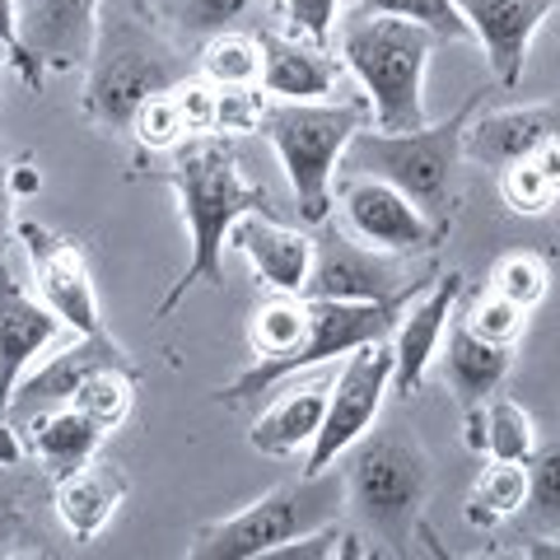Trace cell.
Segmentation results:
<instances>
[{
    "label": "cell",
    "instance_id": "cell-13",
    "mask_svg": "<svg viewBox=\"0 0 560 560\" xmlns=\"http://www.w3.org/2000/svg\"><path fill=\"white\" fill-rule=\"evenodd\" d=\"M14 238L28 248L33 280H38V300L57 313L75 337L103 331L94 271H90V257H84L80 243L47 230V224H33V220H14Z\"/></svg>",
    "mask_w": 560,
    "mask_h": 560
},
{
    "label": "cell",
    "instance_id": "cell-26",
    "mask_svg": "<svg viewBox=\"0 0 560 560\" xmlns=\"http://www.w3.org/2000/svg\"><path fill=\"white\" fill-rule=\"evenodd\" d=\"M201 75L220 90H238V84H257L261 80V43L253 33H238V28H224V33H210L201 43Z\"/></svg>",
    "mask_w": 560,
    "mask_h": 560
},
{
    "label": "cell",
    "instance_id": "cell-16",
    "mask_svg": "<svg viewBox=\"0 0 560 560\" xmlns=\"http://www.w3.org/2000/svg\"><path fill=\"white\" fill-rule=\"evenodd\" d=\"M463 10V20L471 28V38L481 43L490 70L504 90H514L528 66V47L537 38V28L551 20L560 0H453Z\"/></svg>",
    "mask_w": 560,
    "mask_h": 560
},
{
    "label": "cell",
    "instance_id": "cell-8",
    "mask_svg": "<svg viewBox=\"0 0 560 560\" xmlns=\"http://www.w3.org/2000/svg\"><path fill=\"white\" fill-rule=\"evenodd\" d=\"M434 280V276H430ZM425 285H416L407 294H397V300H378V304H355V300H308V327L304 337L294 341L285 355L276 360H253L243 374H234L224 388H215V401L224 407H234V401H248L257 393H271L276 383H285L304 370H318L327 360H341L350 355L355 346H370V341H388L393 327L401 318V308H407L416 294Z\"/></svg>",
    "mask_w": 560,
    "mask_h": 560
},
{
    "label": "cell",
    "instance_id": "cell-41",
    "mask_svg": "<svg viewBox=\"0 0 560 560\" xmlns=\"http://www.w3.org/2000/svg\"><path fill=\"white\" fill-rule=\"evenodd\" d=\"M14 206H20V197H14V187H10V160H5V150H0V276H5V271H10Z\"/></svg>",
    "mask_w": 560,
    "mask_h": 560
},
{
    "label": "cell",
    "instance_id": "cell-33",
    "mask_svg": "<svg viewBox=\"0 0 560 560\" xmlns=\"http://www.w3.org/2000/svg\"><path fill=\"white\" fill-rule=\"evenodd\" d=\"M127 131L136 136L140 154H173L187 140V121L178 113V103H173V94H154L136 108Z\"/></svg>",
    "mask_w": 560,
    "mask_h": 560
},
{
    "label": "cell",
    "instance_id": "cell-35",
    "mask_svg": "<svg viewBox=\"0 0 560 560\" xmlns=\"http://www.w3.org/2000/svg\"><path fill=\"white\" fill-rule=\"evenodd\" d=\"M463 323L477 331V337H486V341H495V346H518V337H523V327H528V308H518V304H510L504 294H495V290H481L477 300L467 304V313H463Z\"/></svg>",
    "mask_w": 560,
    "mask_h": 560
},
{
    "label": "cell",
    "instance_id": "cell-34",
    "mask_svg": "<svg viewBox=\"0 0 560 560\" xmlns=\"http://www.w3.org/2000/svg\"><path fill=\"white\" fill-rule=\"evenodd\" d=\"M364 14H393V20L425 24L434 38H471L463 10L453 0H360Z\"/></svg>",
    "mask_w": 560,
    "mask_h": 560
},
{
    "label": "cell",
    "instance_id": "cell-28",
    "mask_svg": "<svg viewBox=\"0 0 560 560\" xmlns=\"http://www.w3.org/2000/svg\"><path fill=\"white\" fill-rule=\"evenodd\" d=\"M131 401H136V370H98L70 393V407L90 416L103 434L127 425Z\"/></svg>",
    "mask_w": 560,
    "mask_h": 560
},
{
    "label": "cell",
    "instance_id": "cell-6",
    "mask_svg": "<svg viewBox=\"0 0 560 560\" xmlns=\"http://www.w3.org/2000/svg\"><path fill=\"white\" fill-rule=\"evenodd\" d=\"M346 504V471L327 467V471H304L300 481H285L267 490L261 500L243 504L238 514L215 518L197 528V537L187 541L191 560H257V556H276L280 547L300 541L308 533L327 528L341 518Z\"/></svg>",
    "mask_w": 560,
    "mask_h": 560
},
{
    "label": "cell",
    "instance_id": "cell-23",
    "mask_svg": "<svg viewBox=\"0 0 560 560\" xmlns=\"http://www.w3.org/2000/svg\"><path fill=\"white\" fill-rule=\"evenodd\" d=\"M327 388H331V378L290 383V388L253 420L248 444L261 458H300V453H308V444L318 440L323 411H327Z\"/></svg>",
    "mask_w": 560,
    "mask_h": 560
},
{
    "label": "cell",
    "instance_id": "cell-1",
    "mask_svg": "<svg viewBox=\"0 0 560 560\" xmlns=\"http://www.w3.org/2000/svg\"><path fill=\"white\" fill-rule=\"evenodd\" d=\"M164 183L178 191V210L187 224V267L168 285V294L154 304V318H168L173 308L187 300V290L210 285L224 290V248L243 215H276L271 191L248 183L238 168V154L230 136H187L178 150L168 154Z\"/></svg>",
    "mask_w": 560,
    "mask_h": 560
},
{
    "label": "cell",
    "instance_id": "cell-21",
    "mask_svg": "<svg viewBox=\"0 0 560 560\" xmlns=\"http://www.w3.org/2000/svg\"><path fill=\"white\" fill-rule=\"evenodd\" d=\"M434 360H440L444 388L458 397V407L467 411V407H481V401H490L504 388V378H510V370H514V346L486 341L463 318H453Z\"/></svg>",
    "mask_w": 560,
    "mask_h": 560
},
{
    "label": "cell",
    "instance_id": "cell-22",
    "mask_svg": "<svg viewBox=\"0 0 560 560\" xmlns=\"http://www.w3.org/2000/svg\"><path fill=\"white\" fill-rule=\"evenodd\" d=\"M127 490H131V481H127V471H121L117 463L90 458L84 467L57 477V495H51V504H57L61 528L75 541H98L103 528L117 518Z\"/></svg>",
    "mask_w": 560,
    "mask_h": 560
},
{
    "label": "cell",
    "instance_id": "cell-42",
    "mask_svg": "<svg viewBox=\"0 0 560 560\" xmlns=\"http://www.w3.org/2000/svg\"><path fill=\"white\" fill-rule=\"evenodd\" d=\"M533 164L541 168V178L551 183V191L560 197V131L551 136V140H541V145L533 150Z\"/></svg>",
    "mask_w": 560,
    "mask_h": 560
},
{
    "label": "cell",
    "instance_id": "cell-3",
    "mask_svg": "<svg viewBox=\"0 0 560 560\" xmlns=\"http://www.w3.org/2000/svg\"><path fill=\"white\" fill-rule=\"evenodd\" d=\"M481 108V94H471L458 113L444 121H425L416 131H374L360 127L341 154V173L383 178L425 210V215L453 230V206H458V164H463V131L471 113Z\"/></svg>",
    "mask_w": 560,
    "mask_h": 560
},
{
    "label": "cell",
    "instance_id": "cell-44",
    "mask_svg": "<svg viewBox=\"0 0 560 560\" xmlns=\"http://www.w3.org/2000/svg\"><path fill=\"white\" fill-rule=\"evenodd\" d=\"M0 66H10V57H5V47H0Z\"/></svg>",
    "mask_w": 560,
    "mask_h": 560
},
{
    "label": "cell",
    "instance_id": "cell-31",
    "mask_svg": "<svg viewBox=\"0 0 560 560\" xmlns=\"http://www.w3.org/2000/svg\"><path fill=\"white\" fill-rule=\"evenodd\" d=\"M253 5H257V0H164L154 14L164 20V28L173 33V38L206 43L210 33L234 28Z\"/></svg>",
    "mask_w": 560,
    "mask_h": 560
},
{
    "label": "cell",
    "instance_id": "cell-19",
    "mask_svg": "<svg viewBox=\"0 0 560 560\" xmlns=\"http://www.w3.org/2000/svg\"><path fill=\"white\" fill-rule=\"evenodd\" d=\"M560 131V113L551 103H523V108H490L471 113L463 131V154L486 168H504L514 160H533L541 140Z\"/></svg>",
    "mask_w": 560,
    "mask_h": 560
},
{
    "label": "cell",
    "instance_id": "cell-17",
    "mask_svg": "<svg viewBox=\"0 0 560 560\" xmlns=\"http://www.w3.org/2000/svg\"><path fill=\"white\" fill-rule=\"evenodd\" d=\"M98 370H136L131 355L121 350L108 331H94V337H80L70 350L51 355L38 370H28L14 388V401H10V420H24L33 411H47V407H66L70 393L80 388L90 374Z\"/></svg>",
    "mask_w": 560,
    "mask_h": 560
},
{
    "label": "cell",
    "instance_id": "cell-37",
    "mask_svg": "<svg viewBox=\"0 0 560 560\" xmlns=\"http://www.w3.org/2000/svg\"><path fill=\"white\" fill-rule=\"evenodd\" d=\"M261 113H267V94H261V84L220 90L215 94V136H253L261 127Z\"/></svg>",
    "mask_w": 560,
    "mask_h": 560
},
{
    "label": "cell",
    "instance_id": "cell-40",
    "mask_svg": "<svg viewBox=\"0 0 560 560\" xmlns=\"http://www.w3.org/2000/svg\"><path fill=\"white\" fill-rule=\"evenodd\" d=\"M0 47H5V57H10V66L20 70V80L28 84V90H43V80H47V70L38 66L24 51V43H20V28H14V0H0Z\"/></svg>",
    "mask_w": 560,
    "mask_h": 560
},
{
    "label": "cell",
    "instance_id": "cell-36",
    "mask_svg": "<svg viewBox=\"0 0 560 560\" xmlns=\"http://www.w3.org/2000/svg\"><path fill=\"white\" fill-rule=\"evenodd\" d=\"M500 197L514 215H547V210L560 201L533 160H514V164L500 168Z\"/></svg>",
    "mask_w": 560,
    "mask_h": 560
},
{
    "label": "cell",
    "instance_id": "cell-9",
    "mask_svg": "<svg viewBox=\"0 0 560 560\" xmlns=\"http://www.w3.org/2000/svg\"><path fill=\"white\" fill-rule=\"evenodd\" d=\"M393 393V346L370 341L341 355V370L327 388V411L318 425V440L304 453V471H327L337 467L364 434L374 430L383 411V397Z\"/></svg>",
    "mask_w": 560,
    "mask_h": 560
},
{
    "label": "cell",
    "instance_id": "cell-38",
    "mask_svg": "<svg viewBox=\"0 0 560 560\" xmlns=\"http://www.w3.org/2000/svg\"><path fill=\"white\" fill-rule=\"evenodd\" d=\"M280 20H285V33H294V38H304L313 47H331L341 0H280Z\"/></svg>",
    "mask_w": 560,
    "mask_h": 560
},
{
    "label": "cell",
    "instance_id": "cell-25",
    "mask_svg": "<svg viewBox=\"0 0 560 560\" xmlns=\"http://www.w3.org/2000/svg\"><path fill=\"white\" fill-rule=\"evenodd\" d=\"M528 500V463H510V458H490L481 467V477L471 481L467 490V504H463V518L471 523L477 533L486 528H500L504 518H514Z\"/></svg>",
    "mask_w": 560,
    "mask_h": 560
},
{
    "label": "cell",
    "instance_id": "cell-27",
    "mask_svg": "<svg viewBox=\"0 0 560 560\" xmlns=\"http://www.w3.org/2000/svg\"><path fill=\"white\" fill-rule=\"evenodd\" d=\"M308 327V300L304 294H280L271 290V300H261L253 323H248V341L257 360H276L304 337Z\"/></svg>",
    "mask_w": 560,
    "mask_h": 560
},
{
    "label": "cell",
    "instance_id": "cell-14",
    "mask_svg": "<svg viewBox=\"0 0 560 560\" xmlns=\"http://www.w3.org/2000/svg\"><path fill=\"white\" fill-rule=\"evenodd\" d=\"M103 0H14L20 43L43 70L90 66Z\"/></svg>",
    "mask_w": 560,
    "mask_h": 560
},
{
    "label": "cell",
    "instance_id": "cell-18",
    "mask_svg": "<svg viewBox=\"0 0 560 560\" xmlns=\"http://www.w3.org/2000/svg\"><path fill=\"white\" fill-rule=\"evenodd\" d=\"M261 43V94L276 103H323L327 94H337V84L346 75L341 57H331L327 47H313L294 33H257Z\"/></svg>",
    "mask_w": 560,
    "mask_h": 560
},
{
    "label": "cell",
    "instance_id": "cell-4",
    "mask_svg": "<svg viewBox=\"0 0 560 560\" xmlns=\"http://www.w3.org/2000/svg\"><path fill=\"white\" fill-rule=\"evenodd\" d=\"M425 24L393 14H355L341 24V66L360 80L374 131H416L425 127V70L434 51Z\"/></svg>",
    "mask_w": 560,
    "mask_h": 560
},
{
    "label": "cell",
    "instance_id": "cell-12",
    "mask_svg": "<svg viewBox=\"0 0 560 560\" xmlns=\"http://www.w3.org/2000/svg\"><path fill=\"white\" fill-rule=\"evenodd\" d=\"M416 285H430V280H416L407 271V257L378 253L370 243H360L355 234H323L313 238V267L304 280L308 300H355V304H378V300H397Z\"/></svg>",
    "mask_w": 560,
    "mask_h": 560
},
{
    "label": "cell",
    "instance_id": "cell-7",
    "mask_svg": "<svg viewBox=\"0 0 560 560\" xmlns=\"http://www.w3.org/2000/svg\"><path fill=\"white\" fill-rule=\"evenodd\" d=\"M370 108L364 103H276L267 98L261 136L271 140L280 168L290 178V191L300 201L304 224H327L337 206V168L350 145V136L364 127Z\"/></svg>",
    "mask_w": 560,
    "mask_h": 560
},
{
    "label": "cell",
    "instance_id": "cell-29",
    "mask_svg": "<svg viewBox=\"0 0 560 560\" xmlns=\"http://www.w3.org/2000/svg\"><path fill=\"white\" fill-rule=\"evenodd\" d=\"M481 430H486V440H481L486 458L528 463L537 453V425L514 397H490L481 407Z\"/></svg>",
    "mask_w": 560,
    "mask_h": 560
},
{
    "label": "cell",
    "instance_id": "cell-32",
    "mask_svg": "<svg viewBox=\"0 0 560 560\" xmlns=\"http://www.w3.org/2000/svg\"><path fill=\"white\" fill-rule=\"evenodd\" d=\"M486 285L495 294H504L510 304L533 313L541 300H547V290H551V267L537 253H504L495 267H490Z\"/></svg>",
    "mask_w": 560,
    "mask_h": 560
},
{
    "label": "cell",
    "instance_id": "cell-10",
    "mask_svg": "<svg viewBox=\"0 0 560 560\" xmlns=\"http://www.w3.org/2000/svg\"><path fill=\"white\" fill-rule=\"evenodd\" d=\"M66 331V323L51 313L38 294H28L14 271L0 276V467H14L24 458V440L10 420V401L20 378L38 364L43 350Z\"/></svg>",
    "mask_w": 560,
    "mask_h": 560
},
{
    "label": "cell",
    "instance_id": "cell-30",
    "mask_svg": "<svg viewBox=\"0 0 560 560\" xmlns=\"http://www.w3.org/2000/svg\"><path fill=\"white\" fill-rule=\"evenodd\" d=\"M518 514L528 537H560V444L528 458V500Z\"/></svg>",
    "mask_w": 560,
    "mask_h": 560
},
{
    "label": "cell",
    "instance_id": "cell-2",
    "mask_svg": "<svg viewBox=\"0 0 560 560\" xmlns=\"http://www.w3.org/2000/svg\"><path fill=\"white\" fill-rule=\"evenodd\" d=\"M191 75V66L164 28L150 24L140 0L127 10L98 14V43L84 80V117L98 131H127L136 108L154 94H168L178 80Z\"/></svg>",
    "mask_w": 560,
    "mask_h": 560
},
{
    "label": "cell",
    "instance_id": "cell-43",
    "mask_svg": "<svg viewBox=\"0 0 560 560\" xmlns=\"http://www.w3.org/2000/svg\"><path fill=\"white\" fill-rule=\"evenodd\" d=\"M140 5H145V10H160V5H164V0H140Z\"/></svg>",
    "mask_w": 560,
    "mask_h": 560
},
{
    "label": "cell",
    "instance_id": "cell-11",
    "mask_svg": "<svg viewBox=\"0 0 560 560\" xmlns=\"http://www.w3.org/2000/svg\"><path fill=\"white\" fill-rule=\"evenodd\" d=\"M341 197V215L346 230L360 243H370L378 253L393 257H416V253H434L448 238V230H440L425 210H420L407 191H397L383 178H364V173H346L337 183Z\"/></svg>",
    "mask_w": 560,
    "mask_h": 560
},
{
    "label": "cell",
    "instance_id": "cell-15",
    "mask_svg": "<svg viewBox=\"0 0 560 560\" xmlns=\"http://www.w3.org/2000/svg\"><path fill=\"white\" fill-rule=\"evenodd\" d=\"M458 294H463V271H448V276H434L430 285L401 308V318H397L393 337H388V346H393V393H401V397L420 393L434 355H440V341L448 331Z\"/></svg>",
    "mask_w": 560,
    "mask_h": 560
},
{
    "label": "cell",
    "instance_id": "cell-39",
    "mask_svg": "<svg viewBox=\"0 0 560 560\" xmlns=\"http://www.w3.org/2000/svg\"><path fill=\"white\" fill-rule=\"evenodd\" d=\"M173 103H178V113L187 121V136H215V84L206 75H187L173 84Z\"/></svg>",
    "mask_w": 560,
    "mask_h": 560
},
{
    "label": "cell",
    "instance_id": "cell-5",
    "mask_svg": "<svg viewBox=\"0 0 560 560\" xmlns=\"http://www.w3.org/2000/svg\"><path fill=\"white\" fill-rule=\"evenodd\" d=\"M346 504L355 523L374 541H393V551H407V541L425 533V500L434 471L425 448L401 425L370 430L346 453Z\"/></svg>",
    "mask_w": 560,
    "mask_h": 560
},
{
    "label": "cell",
    "instance_id": "cell-24",
    "mask_svg": "<svg viewBox=\"0 0 560 560\" xmlns=\"http://www.w3.org/2000/svg\"><path fill=\"white\" fill-rule=\"evenodd\" d=\"M14 430H20V440H24V453H33V458L47 467L51 481L84 467L90 458H98L103 440H108V434H103L84 411L70 407V401L66 407H47V411L24 416Z\"/></svg>",
    "mask_w": 560,
    "mask_h": 560
},
{
    "label": "cell",
    "instance_id": "cell-20",
    "mask_svg": "<svg viewBox=\"0 0 560 560\" xmlns=\"http://www.w3.org/2000/svg\"><path fill=\"white\" fill-rule=\"evenodd\" d=\"M234 248L248 257L253 276L261 280L267 290H280V294H304V280H308V267H313V238L280 224L276 215H243L230 234Z\"/></svg>",
    "mask_w": 560,
    "mask_h": 560
}]
</instances>
